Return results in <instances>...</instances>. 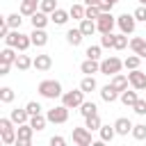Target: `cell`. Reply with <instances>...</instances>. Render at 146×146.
Returning a JSON list of instances; mask_svg holds the SVG:
<instances>
[{
	"mask_svg": "<svg viewBox=\"0 0 146 146\" xmlns=\"http://www.w3.org/2000/svg\"><path fill=\"white\" fill-rule=\"evenodd\" d=\"M103 11H100V5H91V7H87V14H84V18H98Z\"/></svg>",
	"mask_w": 146,
	"mask_h": 146,
	"instance_id": "ab89813d",
	"label": "cell"
},
{
	"mask_svg": "<svg viewBox=\"0 0 146 146\" xmlns=\"http://www.w3.org/2000/svg\"><path fill=\"white\" fill-rule=\"evenodd\" d=\"M68 16H71L68 11H64V9H59V7H57V9L50 14V21H52L55 25H64V23L68 21Z\"/></svg>",
	"mask_w": 146,
	"mask_h": 146,
	"instance_id": "d4e9b609",
	"label": "cell"
},
{
	"mask_svg": "<svg viewBox=\"0 0 146 146\" xmlns=\"http://www.w3.org/2000/svg\"><path fill=\"white\" fill-rule=\"evenodd\" d=\"M41 5V0H21V16H32V14H36L39 7Z\"/></svg>",
	"mask_w": 146,
	"mask_h": 146,
	"instance_id": "9a60e30c",
	"label": "cell"
},
{
	"mask_svg": "<svg viewBox=\"0 0 146 146\" xmlns=\"http://www.w3.org/2000/svg\"><path fill=\"white\" fill-rule=\"evenodd\" d=\"M5 21L9 23V27H11V30H21V23H23V18H21L18 14H9Z\"/></svg>",
	"mask_w": 146,
	"mask_h": 146,
	"instance_id": "8d00e7d4",
	"label": "cell"
},
{
	"mask_svg": "<svg viewBox=\"0 0 146 146\" xmlns=\"http://www.w3.org/2000/svg\"><path fill=\"white\" fill-rule=\"evenodd\" d=\"M25 110L30 112V116H32V114H41V105H39L36 100H30V103L25 105Z\"/></svg>",
	"mask_w": 146,
	"mask_h": 146,
	"instance_id": "ee69618b",
	"label": "cell"
},
{
	"mask_svg": "<svg viewBox=\"0 0 146 146\" xmlns=\"http://www.w3.org/2000/svg\"><path fill=\"white\" fill-rule=\"evenodd\" d=\"M32 135H34V128L30 123H23L16 128V146H30L32 144Z\"/></svg>",
	"mask_w": 146,
	"mask_h": 146,
	"instance_id": "8992f818",
	"label": "cell"
},
{
	"mask_svg": "<svg viewBox=\"0 0 146 146\" xmlns=\"http://www.w3.org/2000/svg\"><path fill=\"white\" fill-rule=\"evenodd\" d=\"M139 5H146V0H139Z\"/></svg>",
	"mask_w": 146,
	"mask_h": 146,
	"instance_id": "f907efd6",
	"label": "cell"
},
{
	"mask_svg": "<svg viewBox=\"0 0 146 146\" xmlns=\"http://www.w3.org/2000/svg\"><path fill=\"white\" fill-rule=\"evenodd\" d=\"M100 2H103V0H84L87 7H91V5H100Z\"/></svg>",
	"mask_w": 146,
	"mask_h": 146,
	"instance_id": "c3c4849f",
	"label": "cell"
},
{
	"mask_svg": "<svg viewBox=\"0 0 146 146\" xmlns=\"http://www.w3.org/2000/svg\"><path fill=\"white\" fill-rule=\"evenodd\" d=\"M116 91H125L128 89V84H130V80H128V75H123V73H116V75H112V82H110Z\"/></svg>",
	"mask_w": 146,
	"mask_h": 146,
	"instance_id": "ac0fdd59",
	"label": "cell"
},
{
	"mask_svg": "<svg viewBox=\"0 0 146 146\" xmlns=\"http://www.w3.org/2000/svg\"><path fill=\"white\" fill-rule=\"evenodd\" d=\"M14 98H16V94H14L11 87H2V89H0V100H2V103H11Z\"/></svg>",
	"mask_w": 146,
	"mask_h": 146,
	"instance_id": "d590c367",
	"label": "cell"
},
{
	"mask_svg": "<svg viewBox=\"0 0 146 146\" xmlns=\"http://www.w3.org/2000/svg\"><path fill=\"white\" fill-rule=\"evenodd\" d=\"M30 39H32V46H36V48H43L48 43V34H46L43 27H34L32 34H30Z\"/></svg>",
	"mask_w": 146,
	"mask_h": 146,
	"instance_id": "7c38bea8",
	"label": "cell"
},
{
	"mask_svg": "<svg viewBox=\"0 0 146 146\" xmlns=\"http://www.w3.org/2000/svg\"><path fill=\"white\" fill-rule=\"evenodd\" d=\"M130 48H132V52H135V55H139L141 59L146 57V39H141V36L130 39Z\"/></svg>",
	"mask_w": 146,
	"mask_h": 146,
	"instance_id": "e0dca14e",
	"label": "cell"
},
{
	"mask_svg": "<svg viewBox=\"0 0 146 146\" xmlns=\"http://www.w3.org/2000/svg\"><path fill=\"white\" fill-rule=\"evenodd\" d=\"M105 2H110V5H112V7H114V5H116V2H119V0H105Z\"/></svg>",
	"mask_w": 146,
	"mask_h": 146,
	"instance_id": "681fc988",
	"label": "cell"
},
{
	"mask_svg": "<svg viewBox=\"0 0 146 146\" xmlns=\"http://www.w3.org/2000/svg\"><path fill=\"white\" fill-rule=\"evenodd\" d=\"M48 121L50 123H66L68 121V107L62 103V105H57V107H52V110H48Z\"/></svg>",
	"mask_w": 146,
	"mask_h": 146,
	"instance_id": "9c48e42d",
	"label": "cell"
},
{
	"mask_svg": "<svg viewBox=\"0 0 146 146\" xmlns=\"http://www.w3.org/2000/svg\"><path fill=\"white\" fill-rule=\"evenodd\" d=\"M39 9H41V11H46V14H52V11L57 9V0H41Z\"/></svg>",
	"mask_w": 146,
	"mask_h": 146,
	"instance_id": "f35d334b",
	"label": "cell"
},
{
	"mask_svg": "<svg viewBox=\"0 0 146 146\" xmlns=\"http://www.w3.org/2000/svg\"><path fill=\"white\" fill-rule=\"evenodd\" d=\"M50 144H52V146H64V144H66V139H64V137H59V135H55V137H50Z\"/></svg>",
	"mask_w": 146,
	"mask_h": 146,
	"instance_id": "bcb514c9",
	"label": "cell"
},
{
	"mask_svg": "<svg viewBox=\"0 0 146 146\" xmlns=\"http://www.w3.org/2000/svg\"><path fill=\"white\" fill-rule=\"evenodd\" d=\"M73 144L75 146H91V130L84 125V128H73Z\"/></svg>",
	"mask_w": 146,
	"mask_h": 146,
	"instance_id": "30bf717a",
	"label": "cell"
},
{
	"mask_svg": "<svg viewBox=\"0 0 146 146\" xmlns=\"http://www.w3.org/2000/svg\"><path fill=\"white\" fill-rule=\"evenodd\" d=\"M80 30H82L84 36H91V34L98 30V25L94 23V18H82V21H80Z\"/></svg>",
	"mask_w": 146,
	"mask_h": 146,
	"instance_id": "603a6c76",
	"label": "cell"
},
{
	"mask_svg": "<svg viewBox=\"0 0 146 146\" xmlns=\"http://www.w3.org/2000/svg\"><path fill=\"white\" fill-rule=\"evenodd\" d=\"M30 21H32V27H46L50 18H48V14H46V11H41V9H39L36 14H32V16H30Z\"/></svg>",
	"mask_w": 146,
	"mask_h": 146,
	"instance_id": "7402d4cb",
	"label": "cell"
},
{
	"mask_svg": "<svg viewBox=\"0 0 146 146\" xmlns=\"http://www.w3.org/2000/svg\"><path fill=\"white\" fill-rule=\"evenodd\" d=\"M46 123H48V116H43V114H32V116H30V125H32L34 130H43Z\"/></svg>",
	"mask_w": 146,
	"mask_h": 146,
	"instance_id": "4316f807",
	"label": "cell"
},
{
	"mask_svg": "<svg viewBox=\"0 0 146 146\" xmlns=\"http://www.w3.org/2000/svg\"><path fill=\"white\" fill-rule=\"evenodd\" d=\"M123 68V62L119 59V57H105L103 62H100V73H105V75H116L119 71Z\"/></svg>",
	"mask_w": 146,
	"mask_h": 146,
	"instance_id": "5b68a950",
	"label": "cell"
},
{
	"mask_svg": "<svg viewBox=\"0 0 146 146\" xmlns=\"http://www.w3.org/2000/svg\"><path fill=\"white\" fill-rule=\"evenodd\" d=\"M96 112H98L96 103H87V100H84V103L80 105V114H82L84 119H87V116H91V114H96Z\"/></svg>",
	"mask_w": 146,
	"mask_h": 146,
	"instance_id": "1f68e13d",
	"label": "cell"
},
{
	"mask_svg": "<svg viewBox=\"0 0 146 146\" xmlns=\"http://www.w3.org/2000/svg\"><path fill=\"white\" fill-rule=\"evenodd\" d=\"M119 96H121V91H116V89H114L112 84H105V87L100 89V98H103L105 103H114V100H116Z\"/></svg>",
	"mask_w": 146,
	"mask_h": 146,
	"instance_id": "d6986e66",
	"label": "cell"
},
{
	"mask_svg": "<svg viewBox=\"0 0 146 146\" xmlns=\"http://www.w3.org/2000/svg\"><path fill=\"white\" fill-rule=\"evenodd\" d=\"M36 91H39L43 98H50V100H55V98H59V96L64 94V91H62V84H59L57 80H43V82H39Z\"/></svg>",
	"mask_w": 146,
	"mask_h": 146,
	"instance_id": "7a4b0ae2",
	"label": "cell"
},
{
	"mask_svg": "<svg viewBox=\"0 0 146 146\" xmlns=\"http://www.w3.org/2000/svg\"><path fill=\"white\" fill-rule=\"evenodd\" d=\"M52 66V57L50 55H36L34 57V68L36 71H48Z\"/></svg>",
	"mask_w": 146,
	"mask_h": 146,
	"instance_id": "44dd1931",
	"label": "cell"
},
{
	"mask_svg": "<svg viewBox=\"0 0 146 146\" xmlns=\"http://www.w3.org/2000/svg\"><path fill=\"white\" fill-rule=\"evenodd\" d=\"M5 43L11 46V48H16V50H21V52H25V50L32 46V39H30V34H23V32H18V30H11V32L5 36Z\"/></svg>",
	"mask_w": 146,
	"mask_h": 146,
	"instance_id": "6da1fadb",
	"label": "cell"
},
{
	"mask_svg": "<svg viewBox=\"0 0 146 146\" xmlns=\"http://www.w3.org/2000/svg\"><path fill=\"white\" fill-rule=\"evenodd\" d=\"M98 132H100V139H103V141H112V139L116 137V128H114V125H100Z\"/></svg>",
	"mask_w": 146,
	"mask_h": 146,
	"instance_id": "f546056e",
	"label": "cell"
},
{
	"mask_svg": "<svg viewBox=\"0 0 146 146\" xmlns=\"http://www.w3.org/2000/svg\"><path fill=\"white\" fill-rule=\"evenodd\" d=\"M16 123L11 119H0V137H2V144L5 146H11L16 144Z\"/></svg>",
	"mask_w": 146,
	"mask_h": 146,
	"instance_id": "3957f363",
	"label": "cell"
},
{
	"mask_svg": "<svg viewBox=\"0 0 146 146\" xmlns=\"http://www.w3.org/2000/svg\"><path fill=\"white\" fill-rule=\"evenodd\" d=\"M84 125H87L89 130H100V125H103V121H100V116H98V112H96V114H91V116H87V119H84Z\"/></svg>",
	"mask_w": 146,
	"mask_h": 146,
	"instance_id": "4dcf8cb0",
	"label": "cell"
},
{
	"mask_svg": "<svg viewBox=\"0 0 146 146\" xmlns=\"http://www.w3.org/2000/svg\"><path fill=\"white\" fill-rule=\"evenodd\" d=\"M132 137H135L137 141L146 139V125H144V123H139V125H132Z\"/></svg>",
	"mask_w": 146,
	"mask_h": 146,
	"instance_id": "74e56055",
	"label": "cell"
},
{
	"mask_svg": "<svg viewBox=\"0 0 146 146\" xmlns=\"http://www.w3.org/2000/svg\"><path fill=\"white\" fill-rule=\"evenodd\" d=\"M135 18H137V21H146V5H139V7L135 9Z\"/></svg>",
	"mask_w": 146,
	"mask_h": 146,
	"instance_id": "f6af8a7d",
	"label": "cell"
},
{
	"mask_svg": "<svg viewBox=\"0 0 146 146\" xmlns=\"http://www.w3.org/2000/svg\"><path fill=\"white\" fill-rule=\"evenodd\" d=\"M14 50H16V48L7 46V48H5L2 52H0V62H5V64H14V62H16V57H18V55H16Z\"/></svg>",
	"mask_w": 146,
	"mask_h": 146,
	"instance_id": "83f0119b",
	"label": "cell"
},
{
	"mask_svg": "<svg viewBox=\"0 0 146 146\" xmlns=\"http://www.w3.org/2000/svg\"><path fill=\"white\" fill-rule=\"evenodd\" d=\"M98 84H96V78L94 75H84L82 78V82H80V89L84 91V94H89V91H94Z\"/></svg>",
	"mask_w": 146,
	"mask_h": 146,
	"instance_id": "f1b7e54d",
	"label": "cell"
},
{
	"mask_svg": "<svg viewBox=\"0 0 146 146\" xmlns=\"http://www.w3.org/2000/svg\"><path fill=\"white\" fill-rule=\"evenodd\" d=\"M100 48H103V46H89L84 55H87L89 59H100Z\"/></svg>",
	"mask_w": 146,
	"mask_h": 146,
	"instance_id": "b9f144b4",
	"label": "cell"
},
{
	"mask_svg": "<svg viewBox=\"0 0 146 146\" xmlns=\"http://www.w3.org/2000/svg\"><path fill=\"white\" fill-rule=\"evenodd\" d=\"M14 66H16L18 71H27L30 66H34V59H30V55H18L16 62H14Z\"/></svg>",
	"mask_w": 146,
	"mask_h": 146,
	"instance_id": "484cf974",
	"label": "cell"
},
{
	"mask_svg": "<svg viewBox=\"0 0 146 146\" xmlns=\"http://www.w3.org/2000/svg\"><path fill=\"white\" fill-rule=\"evenodd\" d=\"M9 119L16 123V125H23V123H30V112L23 107H16V110H11V114H9Z\"/></svg>",
	"mask_w": 146,
	"mask_h": 146,
	"instance_id": "4fadbf2b",
	"label": "cell"
},
{
	"mask_svg": "<svg viewBox=\"0 0 146 146\" xmlns=\"http://www.w3.org/2000/svg\"><path fill=\"white\" fill-rule=\"evenodd\" d=\"M128 80H130L132 89H137V91H144V89H146V73H144V71H139V68L130 71V73H128Z\"/></svg>",
	"mask_w": 146,
	"mask_h": 146,
	"instance_id": "8fae6325",
	"label": "cell"
},
{
	"mask_svg": "<svg viewBox=\"0 0 146 146\" xmlns=\"http://www.w3.org/2000/svg\"><path fill=\"white\" fill-rule=\"evenodd\" d=\"M82 39H84V34H82V30H80V27H71V30L66 32V41H68L71 46H80V43H82Z\"/></svg>",
	"mask_w": 146,
	"mask_h": 146,
	"instance_id": "ffe728a7",
	"label": "cell"
},
{
	"mask_svg": "<svg viewBox=\"0 0 146 146\" xmlns=\"http://www.w3.org/2000/svg\"><path fill=\"white\" fill-rule=\"evenodd\" d=\"M128 48V34H114V50H123Z\"/></svg>",
	"mask_w": 146,
	"mask_h": 146,
	"instance_id": "d6a6232c",
	"label": "cell"
},
{
	"mask_svg": "<svg viewBox=\"0 0 146 146\" xmlns=\"http://www.w3.org/2000/svg\"><path fill=\"white\" fill-rule=\"evenodd\" d=\"M114 128H116V135L125 137L128 132H132V121H130V119H125V116H119V119L114 121Z\"/></svg>",
	"mask_w": 146,
	"mask_h": 146,
	"instance_id": "5bb4252c",
	"label": "cell"
},
{
	"mask_svg": "<svg viewBox=\"0 0 146 146\" xmlns=\"http://www.w3.org/2000/svg\"><path fill=\"white\" fill-rule=\"evenodd\" d=\"M96 25H98V32H100V34H107V32H112V30H114L116 18H114L110 11H103V14L96 18Z\"/></svg>",
	"mask_w": 146,
	"mask_h": 146,
	"instance_id": "52a82bcc",
	"label": "cell"
},
{
	"mask_svg": "<svg viewBox=\"0 0 146 146\" xmlns=\"http://www.w3.org/2000/svg\"><path fill=\"white\" fill-rule=\"evenodd\" d=\"M100 46H103V48H114V34H112V32L103 34V36H100Z\"/></svg>",
	"mask_w": 146,
	"mask_h": 146,
	"instance_id": "60d3db41",
	"label": "cell"
},
{
	"mask_svg": "<svg viewBox=\"0 0 146 146\" xmlns=\"http://www.w3.org/2000/svg\"><path fill=\"white\" fill-rule=\"evenodd\" d=\"M116 25H119V30L123 34H132L135 27H137V18H135V14H121L116 18Z\"/></svg>",
	"mask_w": 146,
	"mask_h": 146,
	"instance_id": "ba28073f",
	"label": "cell"
},
{
	"mask_svg": "<svg viewBox=\"0 0 146 146\" xmlns=\"http://www.w3.org/2000/svg\"><path fill=\"white\" fill-rule=\"evenodd\" d=\"M80 71L82 73H87V75H91V73H100V62L98 59H84L82 64H80Z\"/></svg>",
	"mask_w": 146,
	"mask_h": 146,
	"instance_id": "2e32d148",
	"label": "cell"
},
{
	"mask_svg": "<svg viewBox=\"0 0 146 146\" xmlns=\"http://www.w3.org/2000/svg\"><path fill=\"white\" fill-rule=\"evenodd\" d=\"M119 98H121V103H123L125 107H132V105L139 100V96H137V89H135V91H128V89H125V91H121V96H119Z\"/></svg>",
	"mask_w": 146,
	"mask_h": 146,
	"instance_id": "cb8c5ba5",
	"label": "cell"
},
{
	"mask_svg": "<svg viewBox=\"0 0 146 146\" xmlns=\"http://www.w3.org/2000/svg\"><path fill=\"white\" fill-rule=\"evenodd\" d=\"M68 14H71L73 18H78V21H82L84 14H87V7H82V5H73V7L68 9Z\"/></svg>",
	"mask_w": 146,
	"mask_h": 146,
	"instance_id": "e575fe53",
	"label": "cell"
},
{
	"mask_svg": "<svg viewBox=\"0 0 146 146\" xmlns=\"http://www.w3.org/2000/svg\"><path fill=\"white\" fill-rule=\"evenodd\" d=\"M62 103L68 107V110H75L84 103V91L82 89H73V91H64L62 94Z\"/></svg>",
	"mask_w": 146,
	"mask_h": 146,
	"instance_id": "277c9868",
	"label": "cell"
},
{
	"mask_svg": "<svg viewBox=\"0 0 146 146\" xmlns=\"http://www.w3.org/2000/svg\"><path fill=\"white\" fill-rule=\"evenodd\" d=\"M11 66H14V64H5V62H0V75H7Z\"/></svg>",
	"mask_w": 146,
	"mask_h": 146,
	"instance_id": "7dc6e473",
	"label": "cell"
},
{
	"mask_svg": "<svg viewBox=\"0 0 146 146\" xmlns=\"http://www.w3.org/2000/svg\"><path fill=\"white\" fill-rule=\"evenodd\" d=\"M132 110H135V114H139V116H144V114H146V98H144V100L139 98V100H137V103L132 105Z\"/></svg>",
	"mask_w": 146,
	"mask_h": 146,
	"instance_id": "7bdbcfd3",
	"label": "cell"
},
{
	"mask_svg": "<svg viewBox=\"0 0 146 146\" xmlns=\"http://www.w3.org/2000/svg\"><path fill=\"white\" fill-rule=\"evenodd\" d=\"M139 62H141V57H139V55H130V57H125L123 66H125L128 71H135V68H139Z\"/></svg>",
	"mask_w": 146,
	"mask_h": 146,
	"instance_id": "836d02e7",
	"label": "cell"
}]
</instances>
